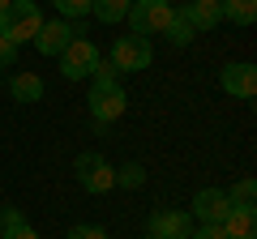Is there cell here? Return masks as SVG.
I'll use <instances>...</instances> for the list:
<instances>
[{"instance_id": "9a60e30c", "label": "cell", "mask_w": 257, "mask_h": 239, "mask_svg": "<svg viewBox=\"0 0 257 239\" xmlns=\"http://www.w3.org/2000/svg\"><path fill=\"white\" fill-rule=\"evenodd\" d=\"M90 13L103 22V26H116V22H124V18H128V0H94Z\"/></svg>"}, {"instance_id": "30bf717a", "label": "cell", "mask_w": 257, "mask_h": 239, "mask_svg": "<svg viewBox=\"0 0 257 239\" xmlns=\"http://www.w3.org/2000/svg\"><path fill=\"white\" fill-rule=\"evenodd\" d=\"M69 43H73V26H69L64 18L43 22V26H39V34H35V47H39L43 56H60Z\"/></svg>"}, {"instance_id": "52a82bcc", "label": "cell", "mask_w": 257, "mask_h": 239, "mask_svg": "<svg viewBox=\"0 0 257 239\" xmlns=\"http://www.w3.org/2000/svg\"><path fill=\"white\" fill-rule=\"evenodd\" d=\"M227 210H231V201H227L223 188H202V192L193 196V214L189 218H197L202 226H219V222L227 218Z\"/></svg>"}, {"instance_id": "83f0119b", "label": "cell", "mask_w": 257, "mask_h": 239, "mask_svg": "<svg viewBox=\"0 0 257 239\" xmlns=\"http://www.w3.org/2000/svg\"><path fill=\"white\" fill-rule=\"evenodd\" d=\"M128 4H133V0H128Z\"/></svg>"}, {"instance_id": "5bb4252c", "label": "cell", "mask_w": 257, "mask_h": 239, "mask_svg": "<svg viewBox=\"0 0 257 239\" xmlns=\"http://www.w3.org/2000/svg\"><path fill=\"white\" fill-rule=\"evenodd\" d=\"M219 4H223V22H231V26L257 22V0H219Z\"/></svg>"}, {"instance_id": "e0dca14e", "label": "cell", "mask_w": 257, "mask_h": 239, "mask_svg": "<svg viewBox=\"0 0 257 239\" xmlns=\"http://www.w3.org/2000/svg\"><path fill=\"white\" fill-rule=\"evenodd\" d=\"M193 34H197V30H193L189 22H184V13L176 9V18H172V26H167V38H172L176 47H189V43H193Z\"/></svg>"}, {"instance_id": "3957f363", "label": "cell", "mask_w": 257, "mask_h": 239, "mask_svg": "<svg viewBox=\"0 0 257 239\" xmlns=\"http://www.w3.org/2000/svg\"><path fill=\"white\" fill-rule=\"evenodd\" d=\"M150 60H155V47H150V38H142V34H120L116 43H111V64H116L120 77L150 68Z\"/></svg>"}, {"instance_id": "cb8c5ba5", "label": "cell", "mask_w": 257, "mask_h": 239, "mask_svg": "<svg viewBox=\"0 0 257 239\" xmlns=\"http://www.w3.org/2000/svg\"><path fill=\"white\" fill-rule=\"evenodd\" d=\"M0 239H39V230L30 226V222H22V226H13V230H5Z\"/></svg>"}, {"instance_id": "9c48e42d", "label": "cell", "mask_w": 257, "mask_h": 239, "mask_svg": "<svg viewBox=\"0 0 257 239\" xmlns=\"http://www.w3.org/2000/svg\"><path fill=\"white\" fill-rule=\"evenodd\" d=\"M150 235H159V239H189L193 235V218L184 210H155L150 214Z\"/></svg>"}, {"instance_id": "484cf974", "label": "cell", "mask_w": 257, "mask_h": 239, "mask_svg": "<svg viewBox=\"0 0 257 239\" xmlns=\"http://www.w3.org/2000/svg\"><path fill=\"white\" fill-rule=\"evenodd\" d=\"M9 4H13V0H0V18H5V9H9Z\"/></svg>"}, {"instance_id": "d6986e66", "label": "cell", "mask_w": 257, "mask_h": 239, "mask_svg": "<svg viewBox=\"0 0 257 239\" xmlns=\"http://www.w3.org/2000/svg\"><path fill=\"white\" fill-rule=\"evenodd\" d=\"M253 192H257V184L244 175V180H240V184L227 192V201H231V205H253Z\"/></svg>"}, {"instance_id": "7a4b0ae2", "label": "cell", "mask_w": 257, "mask_h": 239, "mask_svg": "<svg viewBox=\"0 0 257 239\" xmlns=\"http://www.w3.org/2000/svg\"><path fill=\"white\" fill-rule=\"evenodd\" d=\"M172 18H176V9L167 4V0H133V4H128V26H133V34H142V38L167 34Z\"/></svg>"}, {"instance_id": "ac0fdd59", "label": "cell", "mask_w": 257, "mask_h": 239, "mask_svg": "<svg viewBox=\"0 0 257 239\" xmlns=\"http://www.w3.org/2000/svg\"><path fill=\"white\" fill-rule=\"evenodd\" d=\"M52 4H56V13H60L64 22H77V18H86V13H90L94 0H52Z\"/></svg>"}, {"instance_id": "5b68a950", "label": "cell", "mask_w": 257, "mask_h": 239, "mask_svg": "<svg viewBox=\"0 0 257 239\" xmlns=\"http://www.w3.org/2000/svg\"><path fill=\"white\" fill-rule=\"evenodd\" d=\"M94 64H99V47L86 34H73V43L60 52V73L69 77V82H82V77L94 73Z\"/></svg>"}, {"instance_id": "603a6c76", "label": "cell", "mask_w": 257, "mask_h": 239, "mask_svg": "<svg viewBox=\"0 0 257 239\" xmlns=\"http://www.w3.org/2000/svg\"><path fill=\"white\" fill-rule=\"evenodd\" d=\"M64 239H107V230H103V226H73Z\"/></svg>"}, {"instance_id": "4fadbf2b", "label": "cell", "mask_w": 257, "mask_h": 239, "mask_svg": "<svg viewBox=\"0 0 257 239\" xmlns=\"http://www.w3.org/2000/svg\"><path fill=\"white\" fill-rule=\"evenodd\" d=\"M9 94L22 102V107H26V102H39L43 98V77L39 73H13L9 77Z\"/></svg>"}, {"instance_id": "44dd1931", "label": "cell", "mask_w": 257, "mask_h": 239, "mask_svg": "<svg viewBox=\"0 0 257 239\" xmlns=\"http://www.w3.org/2000/svg\"><path fill=\"white\" fill-rule=\"evenodd\" d=\"M22 222H26V214L13 210V205H5V210H0V235H5V230H13V226H22Z\"/></svg>"}, {"instance_id": "8992f818", "label": "cell", "mask_w": 257, "mask_h": 239, "mask_svg": "<svg viewBox=\"0 0 257 239\" xmlns=\"http://www.w3.org/2000/svg\"><path fill=\"white\" fill-rule=\"evenodd\" d=\"M90 116H94V124H111V120H120L128 111V94H124V86L120 82H111V86H90Z\"/></svg>"}, {"instance_id": "ba28073f", "label": "cell", "mask_w": 257, "mask_h": 239, "mask_svg": "<svg viewBox=\"0 0 257 239\" xmlns=\"http://www.w3.org/2000/svg\"><path fill=\"white\" fill-rule=\"evenodd\" d=\"M219 86L231 94V98H253L257 94V68L248 64V60H236V64H227L219 73Z\"/></svg>"}, {"instance_id": "6da1fadb", "label": "cell", "mask_w": 257, "mask_h": 239, "mask_svg": "<svg viewBox=\"0 0 257 239\" xmlns=\"http://www.w3.org/2000/svg\"><path fill=\"white\" fill-rule=\"evenodd\" d=\"M39 26H43V13H39L35 0H13L9 9H5V18H0V34L9 38V43H26V38L39 34Z\"/></svg>"}, {"instance_id": "ffe728a7", "label": "cell", "mask_w": 257, "mask_h": 239, "mask_svg": "<svg viewBox=\"0 0 257 239\" xmlns=\"http://www.w3.org/2000/svg\"><path fill=\"white\" fill-rule=\"evenodd\" d=\"M90 77H94V86H111V82H120V73H116V64H111V60H99Z\"/></svg>"}, {"instance_id": "2e32d148", "label": "cell", "mask_w": 257, "mask_h": 239, "mask_svg": "<svg viewBox=\"0 0 257 239\" xmlns=\"http://www.w3.org/2000/svg\"><path fill=\"white\" fill-rule=\"evenodd\" d=\"M142 184H146V166L142 162H124L116 171V188H142Z\"/></svg>"}, {"instance_id": "4316f807", "label": "cell", "mask_w": 257, "mask_h": 239, "mask_svg": "<svg viewBox=\"0 0 257 239\" xmlns=\"http://www.w3.org/2000/svg\"><path fill=\"white\" fill-rule=\"evenodd\" d=\"M146 239H159V235H146Z\"/></svg>"}, {"instance_id": "7c38bea8", "label": "cell", "mask_w": 257, "mask_h": 239, "mask_svg": "<svg viewBox=\"0 0 257 239\" xmlns=\"http://www.w3.org/2000/svg\"><path fill=\"white\" fill-rule=\"evenodd\" d=\"M180 13H184V22H189L193 30H202V34L223 22V4H219V0H189Z\"/></svg>"}, {"instance_id": "277c9868", "label": "cell", "mask_w": 257, "mask_h": 239, "mask_svg": "<svg viewBox=\"0 0 257 239\" xmlns=\"http://www.w3.org/2000/svg\"><path fill=\"white\" fill-rule=\"evenodd\" d=\"M73 171H77V184H82L86 192H94V196H103V192L116 188V166L103 154H77Z\"/></svg>"}, {"instance_id": "8fae6325", "label": "cell", "mask_w": 257, "mask_h": 239, "mask_svg": "<svg viewBox=\"0 0 257 239\" xmlns=\"http://www.w3.org/2000/svg\"><path fill=\"white\" fill-rule=\"evenodd\" d=\"M219 226L227 239H257V210L253 205H231Z\"/></svg>"}, {"instance_id": "7402d4cb", "label": "cell", "mask_w": 257, "mask_h": 239, "mask_svg": "<svg viewBox=\"0 0 257 239\" xmlns=\"http://www.w3.org/2000/svg\"><path fill=\"white\" fill-rule=\"evenodd\" d=\"M13 60H18V43H9L0 34V68H13Z\"/></svg>"}, {"instance_id": "d4e9b609", "label": "cell", "mask_w": 257, "mask_h": 239, "mask_svg": "<svg viewBox=\"0 0 257 239\" xmlns=\"http://www.w3.org/2000/svg\"><path fill=\"white\" fill-rule=\"evenodd\" d=\"M189 239H227V235H223V226H193Z\"/></svg>"}]
</instances>
